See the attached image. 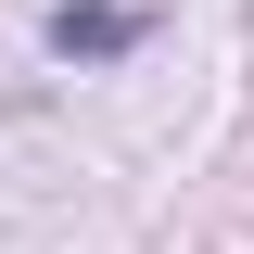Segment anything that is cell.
<instances>
[{
    "label": "cell",
    "mask_w": 254,
    "mask_h": 254,
    "mask_svg": "<svg viewBox=\"0 0 254 254\" xmlns=\"http://www.w3.org/2000/svg\"><path fill=\"white\" fill-rule=\"evenodd\" d=\"M51 51H64V64H115V51H140V13H115V0H64V13H51Z\"/></svg>",
    "instance_id": "1"
}]
</instances>
